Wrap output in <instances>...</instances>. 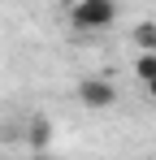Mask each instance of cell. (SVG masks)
I'll return each mask as SVG.
<instances>
[{
    "label": "cell",
    "mask_w": 156,
    "mask_h": 160,
    "mask_svg": "<svg viewBox=\"0 0 156 160\" xmlns=\"http://www.w3.org/2000/svg\"><path fill=\"white\" fill-rule=\"evenodd\" d=\"M26 143L35 147V152H44L52 143V121L48 117H30V126H26Z\"/></svg>",
    "instance_id": "obj_3"
},
{
    "label": "cell",
    "mask_w": 156,
    "mask_h": 160,
    "mask_svg": "<svg viewBox=\"0 0 156 160\" xmlns=\"http://www.w3.org/2000/svg\"><path fill=\"white\" fill-rule=\"evenodd\" d=\"M78 104H87V108H113L117 104L113 78H78Z\"/></svg>",
    "instance_id": "obj_2"
},
{
    "label": "cell",
    "mask_w": 156,
    "mask_h": 160,
    "mask_svg": "<svg viewBox=\"0 0 156 160\" xmlns=\"http://www.w3.org/2000/svg\"><path fill=\"white\" fill-rule=\"evenodd\" d=\"M134 74H139V82L156 78V52H139V61H134Z\"/></svg>",
    "instance_id": "obj_5"
},
{
    "label": "cell",
    "mask_w": 156,
    "mask_h": 160,
    "mask_svg": "<svg viewBox=\"0 0 156 160\" xmlns=\"http://www.w3.org/2000/svg\"><path fill=\"white\" fill-rule=\"evenodd\" d=\"M39 160H44V156H39Z\"/></svg>",
    "instance_id": "obj_7"
},
{
    "label": "cell",
    "mask_w": 156,
    "mask_h": 160,
    "mask_svg": "<svg viewBox=\"0 0 156 160\" xmlns=\"http://www.w3.org/2000/svg\"><path fill=\"white\" fill-rule=\"evenodd\" d=\"M130 39H134L139 52H156V22H139V26L130 30Z\"/></svg>",
    "instance_id": "obj_4"
},
{
    "label": "cell",
    "mask_w": 156,
    "mask_h": 160,
    "mask_svg": "<svg viewBox=\"0 0 156 160\" xmlns=\"http://www.w3.org/2000/svg\"><path fill=\"white\" fill-rule=\"evenodd\" d=\"M148 95H152V100H156V78H148Z\"/></svg>",
    "instance_id": "obj_6"
},
{
    "label": "cell",
    "mask_w": 156,
    "mask_h": 160,
    "mask_svg": "<svg viewBox=\"0 0 156 160\" xmlns=\"http://www.w3.org/2000/svg\"><path fill=\"white\" fill-rule=\"evenodd\" d=\"M117 22V0H74L70 26L74 30H108Z\"/></svg>",
    "instance_id": "obj_1"
}]
</instances>
